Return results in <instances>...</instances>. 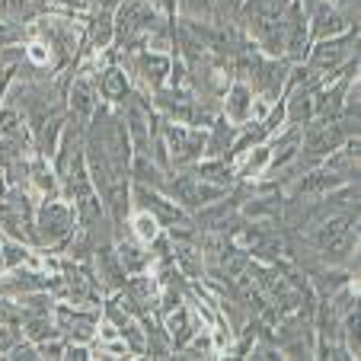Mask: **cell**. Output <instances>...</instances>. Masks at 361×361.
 <instances>
[{
  "label": "cell",
  "instance_id": "cell-1",
  "mask_svg": "<svg viewBox=\"0 0 361 361\" xmlns=\"http://www.w3.org/2000/svg\"><path fill=\"white\" fill-rule=\"evenodd\" d=\"M35 237L39 243H61L74 233L77 214L74 204L61 202V198H42V204L35 208Z\"/></svg>",
  "mask_w": 361,
  "mask_h": 361
},
{
  "label": "cell",
  "instance_id": "cell-2",
  "mask_svg": "<svg viewBox=\"0 0 361 361\" xmlns=\"http://www.w3.org/2000/svg\"><path fill=\"white\" fill-rule=\"evenodd\" d=\"M198 317H195V310L192 307H173V310H166V317H164V329H166V342L170 345H176V348H185L189 345V339L198 333V329H204V326H198Z\"/></svg>",
  "mask_w": 361,
  "mask_h": 361
},
{
  "label": "cell",
  "instance_id": "cell-3",
  "mask_svg": "<svg viewBox=\"0 0 361 361\" xmlns=\"http://www.w3.org/2000/svg\"><path fill=\"white\" fill-rule=\"evenodd\" d=\"M71 109H74V116L80 118V125H87L90 118H93L96 112V102H99V90H96V80L90 71H83V74L74 77V83H71Z\"/></svg>",
  "mask_w": 361,
  "mask_h": 361
},
{
  "label": "cell",
  "instance_id": "cell-4",
  "mask_svg": "<svg viewBox=\"0 0 361 361\" xmlns=\"http://www.w3.org/2000/svg\"><path fill=\"white\" fill-rule=\"evenodd\" d=\"M250 106H252V87L246 80H231L224 90V122L233 128H243L250 122Z\"/></svg>",
  "mask_w": 361,
  "mask_h": 361
},
{
  "label": "cell",
  "instance_id": "cell-5",
  "mask_svg": "<svg viewBox=\"0 0 361 361\" xmlns=\"http://www.w3.org/2000/svg\"><path fill=\"white\" fill-rule=\"evenodd\" d=\"M131 68H135V74H141L144 87L150 83L154 90H160L166 83V77H170V58L160 55V51H147V48H144L141 55L131 58Z\"/></svg>",
  "mask_w": 361,
  "mask_h": 361
},
{
  "label": "cell",
  "instance_id": "cell-6",
  "mask_svg": "<svg viewBox=\"0 0 361 361\" xmlns=\"http://www.w3.org/2000/svg\"><path fill=\"white\" fill-rule=\"evenodd\" d=\"M348 58V42L323 39L320 45L310 51V68L314 71H336Z\"/></svg>",
  "mask_w": 361,
  "mask_h": 361
},
{
  "label": "cell",
  "instance_id": "cell-7",
  "mask_svg": "<svg viewBox=\"0 0 361 361\" xmlns=\"http://www.w3.org/2000/svg\"><path fill=\"white\" fill-rule=\"evenodd\" d=\"M147 246H141L135 240V243H118L116 246V259L118 266H122L125 275H141L150 269V252H144Z\"/></svg>",
  "mask_w": 361,
  "mask_h": 361
},
{
  "label": "cell",
  "instance_id": "cell-8",
  "mask_svg": "<svg viewBox=\"0 0 361 361\" xmlns=\"http://www.w3.org/2000/svg\"><path fill=\"white\" fill-rule=\"evenodd\" d=\"M96 90H99L102 99L109 102H122L128 96V74L122 68H106L99 71V80H96Z\"/></svg>",
  "mask_w": 361,
  "mask_h": 361
},
{
  "label": "cell",
  "instance_id": "cell-9",
  "mask_svg": "<svg viewBox=\"0 0 361 361\" xmlns=\"http://www.w3.org/2000/svg\"><path fill=\"white\" fill-rule=\"evenodd\" d=\"M240 160H243V164H240V176L243 179H259V176H266V170H269L272 147H269V144H256V147H250Z\"/></svg>",
  "mask_w": 361,
  "mask_h": 361
},
{
  "label": "cell",
  "instance_id": "cell-10",
  "mask_svg": "<svg viewBox=\"0 0 361 361\" xmlns=\"http://www.w3.org/2000/svg\"><path fill=\"white\" fill-rule=\"evenodd\" d=\"M131 233H135V240L141 246H154L157 237H164V224H160L157 214H150V212L141 208V212L131 218Z\"/></svg>",
  "mask_w": 361,
  "mask_h": 361
},
{
  "label": "cell",
  "instance_id": "cell-11",
  "mask_svg": "<svg viewBox=\"0 0 361 361\" xmlns=\"http://www.w3.org/2000/svg\"><path fill=\"white\" fill-rule=\"evenodd\" d=\"M310 20H314V35L317 39H333V35H339V32H345L348 29L345 16H342L339 10H329V7L310 13Z\"/></svg>",
  "mask_w": 361,
  "mask_h": 361
},
{
  "label": "cell",
  "instance_id": "cell-12",
  "mask_svg": "<svg viewBox=\"0 0 361 361\" xmlns=\"http://www.w3.org/2000/svg\"><path fill=\"white\" fill-rule=\"evenodd\" d=\"M0 137L10 144H20L29 137L26 122H23V112L16 109V106H4V109H0Z\"/></svg>",
  "mask_w": 361,
  "mask_h": 361
},
{
  "label": "cell",
  "instance_id": "cell-13",
  "mask_svg": "<svg viewBox=\"0 0 361 361\" xmlns=\"http://www.w3.org/2000/svg\"><path fill=\"white\" fill-rule=\"evenodd\" d=\"M116 35V23H112L109 10H99V13L90 20V42H93V51H106Z\"/></svg>",
  "mask_w": 361,
  "mask_h": 361
},
{
  "label": "cell",
  "instance_id": "cell-14",
  "mask_svg": "<svg viewBox=\"0 0 361 361\" xmlns=\"http://www.w3.org/2000/svg\"><path fill=\"white\" fill-rule=\"evenodd\" d=\"M26 259H29L26 243H20L13 237H0V262H4V269H20L26 266Z\"/></svg>",
  "mask_w": 361,
  "mask_h": 361
},
{
  "label": "cell",
  "instance_id": "cell-15",
  "mask_svg": "<svg viewBox=\"0 0 361 361\" xmlns=\"http://www.w3.org/2000/svg\"><path fill=\"white\" fill-rule=\"evenodd\" d=\"M23 48H26V61L32 64V68H51V61H55L51 45H48V42H42V39L29 42V45H23Z\"/></svg>",
  "mask_w": 361,
  "mask_h": 361
},
{
  "label": "cell",
  "instance_id": "cell-16",
  "mask_svg": "<svg viewBox=\"0 0 361 361\" xmlns=\"http://www.w3.org/2000/svg\"><path fill=\"white\" fill-rule=\"evenodd\" d=\"M35 352H39V358H64V342L61 336H55V339H45V342H35Z\"/></svg>",
  "mask_w": 361,
  "mask_h": 361
},
{
  "label": "cell",
  "instance_id": "cell-17",
  "mask_svg": "<svg viewBox=\"0 0 361 361\" xmlns=\"http://www.w3.org/2000/svg\"><path fill=\"white\" fill-rule=\"evenodd\" d=\"M250 218H269V214H275V204H272V198H256V202H250L243 208Z\"/></svg>",
  "mask_w": 361,
  "mask_h": 361
},
{
  "label": "cell",
  "instance_id": "cell-18",
  "mask_svg": "<svg viewBox=\"0 0 361 361\" xmlns=\"http://www.w3.org/2000/svg\"><path fill=\"white\" fill-rule=\"evenodd\" d=\"M183 10L192 16H208L212 13V0H183Z\"/></svg>",
  "mask_w": 361,
  "mask_h": 361
},
{
  "label": "cell",
  "instance_id": "cell-19",
  "mask_svg": "<svg viewBox=\"0 0 361 361\" xmlns=\"http://www.w3.org/2000/svg\"><path fill=\"white\" fill-rule=\"evenodd\" d=\"M118 7V0H99V10H112Z\"/></svg>",
  "mask_w": 361,
  "mask_h": 361
},
{
  "label": "cell",
  "instance_id": "cell-20",
  "mask_svg": "<svg viewBox=\"0 0 361 361\" xmlns=\"http://www.w3.org/2000/svg\"><path fill=\"white\" fill-rule=\"evenodd\" d=\"M326 4H333V0H326Z\"/></svg>",
  "mask_w": 361,
  "mask_h": 361
}]
</instances>
